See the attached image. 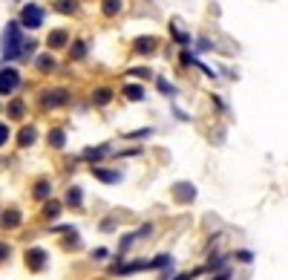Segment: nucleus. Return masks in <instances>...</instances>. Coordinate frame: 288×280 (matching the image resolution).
Listing matches in <instances>:
<instances>
[{
  "instance_id": "nucleus-12",
  "label": "nucleus",
  "mask_w": 288,
  "mask_h": 280,
  "mask_svg": "<svg viewBox=\"0 0 288 280\" xmlns=\"http://www.w3.org/2000/svg\"><path fill=\"white\" fill-rule=\"evenodd\" d=\"M124 96L130 101H141L144 99V87H135V84H130V87H124Z\"/></svg>"
},
{
  "instance_id": "nucleus-2",
  "label": "nucleus",
  "mask_w": 288,
  "mask_h": 280,
  "mask_svg": "<svg viewBox=\"0 0 288 280\" xmlns=\"http://www.w3.org/2000/svg\"><path fill=\"white\" fill-rule=\"evenodd\" d=\"M18 87H20V73L12 70V67H3L0 70V96H12Z\"/></svg>"
},
{
  "instance_id": "nucleus-19",
  "label": "nucleus",
  "mask_w": 288,
  "mask_h": 280,
  "mask_svg": "<svg viewBox=\"0 0 288 280\" xmlns=\"http://www.w3.org/2000/svg\"><path fill=\"white\" fill-rule=\"evenodd\" d=\"M38 67H41L44 73H49V70L55 67V58H52V55H41V58H38Z\"/></svg>"
},
{
  "instance_id": "nucleus-25",
  "label": "nucleus",
  "mask_w": 288,
  "mask_h": 280,
  "mask_svg": "<svg viewBox=\"0 0 288 280\" xmlns=\"http://www.w3.org/2000/svg\"><path fill=\"white\" fill-rule=\"evenodd\" d=\"M92 257H95V260H104V257H107V252H104V248H95V252H92Z\"/></svg>"
},
{
  "instance_id": "nucleus-4",
  "label": "nucleus",
  "mask_w": 288,
  "mask_h": 280,
  "mask_svg": "<svg viewBox=\"0 0 288 280\" xmlns=\"http://www.w3.org/2000/svg\"><path fill=\"white\" fill-rule=\"evenodd\" d=\"M66 101H69V92L66 90H49V92H44L41 104L49 110V107H61V104H66Z\"/></svg>"
},
{
  "instance_id": "nucleus-9",
  "label": "nucleus",
  "mask_w": 288,
  "mask_h": 280,
  "mask_svg": "<svg viewBox=\"0 0 288 280\" xmlns=\"http://www.w3.org/2000/svg\"><path fill=\"white\" fill-rule=\"evenodd\" d=\"M55 9L63 12V15H72V12H78V0H58Z\"/></svg>"
},
{
  "instance_id": "nucleus-13",
  "label": "nucleus",
  "mask_w": 288,
  "mask_h": 280,
  "mask_svg": "<svg viewBox=\"0 0 288 280\" xmlns=\"http://www.w3.org/2000/svg\"><path fill=\"white\" fill-rule=\"evenodd\" d=\"M153 49H156V41H153V38H138L135 52H153Z\"/></svg>"
},
{
  "instance_id": "nucleus-10",
  "label": "nucleus",
  "mask_w": 288,
  "mask_h": 280,
  "mask_svg": "<svg viewBox=\"0 0 288 280\" xmlns=\"http://www.w3.org/2000/svg\"><path fill=\"white\" fill-rule=\"evenodd\" d=\"M32 142H35V127H23V130H20L18 145H20V147H29Z\"/></svg>"
},
{
  "instance_id": "nucleus-11",
  "label": "nucleus",
  "mask_w": 288,
  "mask_h": 280,
  "mask_svg": "<svg viewBox=\"0 0 288 280\" xmlns=\"http://www.w3.org/2000/svg\"><path fill=\"white\" fill-rule=\"evenodd\" d=\"M63 44H66V32H63V29H55L52 35H49V46L58 49V46H63Z\"/></svg>"
},
{
  "instance_id": "nucleus-7",
  "label": "nucleus",
  "mask_w": 288,
  "mask_h": 280,
  "mask_svg": "<svg viewBox=\"0 0 288 280\" xmlns=\"http://www.w3.org/2000/svg\"><path fill=\"white\" fill-rule=\"evenodd\" d=\"M0 223H3V228H18L20 226V211H15V208H12V211H6Z\"/></svg>"
},
{
  "instance_id": "nucleus-5",
  "label": "nucleus",
  "mask_w": 288,
  "mask_h": 280,
  "mask_svg": "<svg viewBox=\"0 0 288 280\" xmlns=\"http://www.w3.org/2000/svg\"><path fill=\"white\" fill-rule=\"evenodd\" d=\"M26 266L29 269H35V271L46 269V252L44 248H29L26 252Z\"/></svg>"
},
{
  "instance_id": "nucleus-24",
  "label": "nucleus",
  "mask_w": 288,
  "mask_h": 280,
  "mask_svg": "<svg viewBox=\"0 0 288 280\" xmlns=\"http://www.w3.org/2000/svg\"><path fill=\"white\" fill-rule=\"evenodd\" d=\"M6 139H9V125H0V145H6Z\"/></svg>"
},
{
  "instance_id": "nucleus-20",
  "label": "nucleus",
  "mask_w": 288,
  "mask_h": 280,
  "mask_svg": "<svg viewBox=\"0 0 288 280\" xmlns=\"http://www.w3.org/2000/svg\"><path fill=\"white\" fill-rule=\"evenodd\" d=\"M46 197H49V182H38V185H35V199H46Z\"/></svg>"
},
{
  "instance_id": "nucleus-22",
  "label": "nucleus",
  "mask_w": 288,
  "mask_h": 280,
  "mask_svg": "<svg viewBox=\"0 0 288 280\" xmlns=\"http://www.w3.org/2000/svg\"><path fill=\"white\" fill-rule=\"evenodd\" d=\"M9 254H12V248H9L6 243H0V263H3V260H9Z\"/></svg>"
},
{
  "instance_id": "nucleus-15",
  "label": "nucleus",
  "mask_w": 288,
  "mask_h": 280,
  "mask_svg": "<svg viewBox=\"0 0 288 280\" xmlns=\"http://www.w3.org/2000/svg\"><path fill=\"white\" fill-rule=\"evenodd\" d=\"M104 153H110V147H107V145H101V147H90V150H84V159H101Z\"/></svg>"
},
{
  "instance_id": "nucleus-26",
  "label": "nucleus",
  "mask_w": 288,
  "mask_h": 280,
  "mask_svg": "<svg viewBox=\"0 0 288 280\" xmlns=\"http://www.w3.org/2000/svg\"><path fill=\"white\" fill-rule=\"evenodd\" d=\"M159 90H162V92H173V87L167 81H159Z\"/></svg>"
},
{
  "instance_id": "nucleus-8",
  "label": "nucleus",
  "mask_w": 288,
  "mask_h": 280,
  "mask_svg": "<svg viewBox=\"0 0 288 280\" xmlns=\"http://www.w3.org/2000/svg\"><path fill=\"white\" fill-rule=\"evenodd\" d=\"M121 6H124L121 0H104V6H101V12H104L107 18H113V15H118V12H121Z\"/></svg>"
},
{
  "instance_id": "nucleus-3",
  "label": "nucleus",
  "mask_w": 288,
  "mask_h": 280,
  "mask_svg": "<svg viewBox=\"0 0 288 280\" xmlns=\"http://www.w3.org/2000/svg\"><path fill=\"white\" fill-rule=\"evenodd\" d=\"M20 23H23L26 29H38L41 23H44V9L35 6V3L23 6V12H20Z\"/></svg>"
},
{
  "instance_id": "nucleus-21",
  "label": "nucleus",
  "mask_w": 288,
  "mask_h": 280,
  "mask_svg": "<svg viewBox=\"0 0 288 280\" xmlns=\"http://www.w3.org/2000/svg\"><path fill=\"white\" fill-rule=\"evenodd\" d=\"M110 99H113V92H110V90H95V96H92L95 104H107Z\"/></svg>"
},
{
  "instance_id": "nucleus-16",
  "label": "nucleus",
  "mask_w": 288,
  "mask_h": 280,
  "mask_svg": "<svg viewBox=\"0 0 288 280\" xmlns=\"http://www.w3.org/2000/svg\"><path fill=\"white\" fill-rule=\"evenodd\" d=\"M49 145H52V147H63V145H66L63 130H52V133H49Z\"/></svg>"
},
{
  "instance_id": "nucleus-18",
  "label": "nucleus",
  "mask_w": 288,
  "mask_h": 280,
  "mask_svg": "<svg viewBox=\"0 0 288 280\" xmlns=\"http://www.w3.org/2000/svg\"><path fill=\"white\" fill-rule=\"evenodd\" d=\"M69 55H72V61H75V58H84V55H87V44H84V41H78V44H72Z\"/></svg>"
},
{
  "instance_id": "nucleus-6",
  "label": "nucleus",
  "mask_w": 288,
  "mask_h": 280,
  "mask_svg": "<svg viewBox=\"0 0 288 280\" xmlns=\"http://www.w3.org/2000/svg\"><path fill=\"white\" fill-rule=\"evenodd\" d=\"M92 173H95V179H101V182H110V185L121 179V173H118V171H110V168H95Z\"/></svg>"
},
{
  "instance_id": "nucleus-17",
  "label": "nucleus",
  "mask_w": 288,
  "mask_h": 280,
  "mask_svg": "<svg viewBox=\"0 0 288 280\" xmlns=\"http://www.w3.org/2000/svg\"><path fill=\"white\" fill-rule=\"evenodd\" d=\"M66 202H69L72 208L81 205V188H69V194H66Z\"/></svg>"
},
{
  "instance_id": "nucleus-1",
  "label": "nucleus",
  "mask_w": 288,
  "mask_h": 280,
  "mask_svg": "<svg viewBox=\"0 0 288 280\" xmlns=\"http://www.w3.org/2000/svg\"><path fill=\"white\" fill-rule=\"evenodd\" d=\"M23 32H20V23H9L6 32H3V58L6 61H15L20 58V46H23Z\"/></svg>"
},
{
  "instance_id": "nucleus-23",
  "label": "nucleus",
  "mask_w": 288,
  "mask_h": 280,
  "mask_svg": "<svg viewBox=\"0 0 288 280\" xmlns=\"http://www.w3.org/2000/svg\"><path fill=\"white\" fill-rule=\"evenodd\" d=\"M58 211H61V205H58V202L46 205V217H58Z\"/></svg>"
},
{
  "instance_id": "nucleus-14",
  "label": "nucleus",
  "mask_w": 288,
  "mask_h": 280,
  "mask_svg": "<svg viewBox=\"0 0 288 280\" xmlns=\"http://www.w3.org/2000/svg\"><path fill=\"white\" fill-rule=\"evenodd\" d=\"M23 113H26V104H23L20 99L9 104V116H12V118H23Z\"/></svg>"
}]
</instances>
